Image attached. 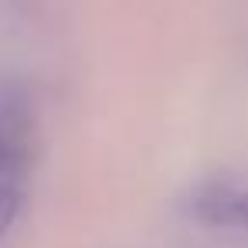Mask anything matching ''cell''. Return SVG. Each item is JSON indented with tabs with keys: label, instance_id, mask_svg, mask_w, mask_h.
Wrapping results in <instances>:
<instances>
[{
	"label": "cell",
	"instance_id": "cell-1",
	"mask_svg": "<svg viewBox=\"0 0 248 248\" xmlns=\"http://www.w3.org/2000/svg\"><path fill=\"white\" fill-rule=\"evenodd\" d=\"M28 123L21 109H0V245L21 217L28 197Z\"/></svg>",
	"mask_w": 248,
	"mask_h": 248
},
{
	"label": "cell",
	"instance_id": "cell-2",
	"mask_svg": "<svg viewBox=\"0 0 248 248\" xmlns=\"http://www.w3.org/2000/svg\"><path fill=\"white\" fill-rule=\"evenodd\" d=\"M180 214L217 231H248V184L231 177H207L184 190Z\"/></svg>",
	"mask_w": 248,
	"mask_h": 248
}]
</instances>
